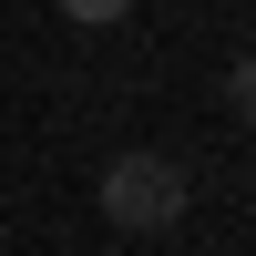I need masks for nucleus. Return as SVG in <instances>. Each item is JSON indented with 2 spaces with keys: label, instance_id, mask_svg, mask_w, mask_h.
I'll list each match as a JSON object with an SVG mask.
<instances>
[{
  "label": "nucleus",
  "instance_id": "nucleus-3",
  "mask_svg": "<svg viewBox=\"0 0 256 256\" xmlns=\"http://www.w3.org/2000/svg\"><path fill=\"white\" fill-rule=\"evenodd\" d=\"M226 102H236V113L256 123V62H236V72H226Z\"/></svg>",
  "mask_w": 256,
  "mask_h": 256
},
{
  "label": "nucleus",
  "instance_id": "nucleus-1",
  "mask_svg": "<svg viewBox=\"0 0 256 256\" xmlns=\"http://www.w3.org/2000/svg\"><path fill=\"white\" fill-rule=\"evenodd\" d=\"M102 216H113L123 236L184 226V164H174V154H123L113 174H102Z\"/></svg>",
  "mask_w": 256,
  "mask_h": 256
},
{
  "label": "nucleus",
  "instance_id": "nucleus-2",
  "mask_svg": "<svg viewBox=\"0 0 256 256\" xmlns=\"http://www.w3.org/2000/svg\"><path fill=\"white\" fill-rule=\"evenodd\" d=\"M123 10H134V0H62V20H92V31H102V20H123Z\"/></svg>",
  "mask_w": 256,
  "mask_h": 256
}]
</instances>
